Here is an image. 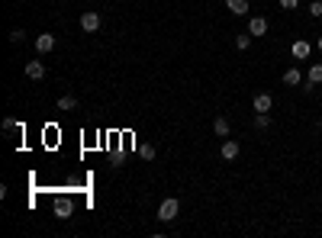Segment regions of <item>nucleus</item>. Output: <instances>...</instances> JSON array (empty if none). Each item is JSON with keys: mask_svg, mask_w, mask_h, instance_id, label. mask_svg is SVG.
<instances>
[{"mask_svg": "<svg viewBox=\"0 0 322 238\" xmlns=\"http://www.w3.org/2000/svg\"><path fill=\"white\" fill-rule=\"evenodd\" d=\"M177 213H181V203H177L174 196H171V200H164L161 206H158V219H161V222H174Z\"/></svg>", "mask_w": 322, "mask_h": 238, "instance_id": "1", "label": "nucleus"}, {"mask_svg": "<svg viewBox=\"0 0 322 238\" xmlns=\"http://www.w3.org/2000/svg\"><path fill=\"white\" fill-rule=\"evenodd\" d=\"M100 23H104V19H100V13H97V10H87L84 16H81V29H84V32H97V29H100Z\"/></svg>", "mask_w": 322, "mask_h": 238, "instance_id": "2", "label": "nucleus"}, {"mask_svg": "<svg viewBox=\"0 0 322 238\" xmlns=\"http://www.w3.org/2000/svg\"><path fill=\"white\" fill-rule=\"evenodd\" d=\"M238 152H242V148H238V142H235V139H225V142H222V148H219L222 161H235V158H238Z\"/></svg>", "mask_w": 322, "mask_h": 238, "instance_id": "3", "label": "nucleus"}, {"mask_svg": "<svg viewBox=\"0 0 322 238\" xmlns=\"http://www.w3.org/2000/svg\"><path fill=\"white\" fill-rule=\"evenodd\" d=\"M52 49H55V36H52V32H42V36L36 39V52H39V55H45V52H52Z\"/></svg>", "mask_w": 322, "mask_h": 238, "instance_id": "4", "label": "nucleus"}, {"mask_svg": "<svg viewBox=\"0 0 322 238\" xmlns=\"http://www.w3.org/2000/svg\"><path fill=\"white\" fill-rule=\"evenodd\" d=\"M26 78L42 80L45 78V65H42V61H29V65H26Z\"/></svg>", "mask_w": 322, "mask_h": 238, "instance_id": "5", "label": "nucleus"}, {"mask_svg": "<svg viewBox=\"0 0 322 238\" xmlns=\"http://www.w3.org/2000/svg\"><path fill=\"white\" fill-rule=\"evenodd\" d=\"M248 32H251V36H264V32H268V19H264V16H251Z\"/></svg>", "mask_w": 322, "mask_h": 238, "instance_id": "6", "label": "nucleus"}, {"mask_svg": "<svg viewBox=\"0 0 322 238\" xmlns=\"http://www.w3.org/2000/svg\"><path fill=\"white\" fill-rule=\"evenodd\" d=\"M284 84H287V87H300V84H303V74H300V68H287V71H284Z\"/></svg>", "mask_w": 322, "mask_h": 238, "instance_id": "7", "label": "nucleus"}, {"mask_svg": "<svg viewBox=\"0 0 322 238\" xmlns=\"http://www.w3.org/2000/svg\"><path fill=\"white\" fill-rule=\"evenodd\" d=\"M271 93H255V113H271Z\"/></svg>", "mask_w": 322, "mask_h": 238, "instance_id": "8", "label": "nucleus"}, {"mask_svg": "<svg viewBox=\"0 0 322 238\" xmlns=\"http://www.w3.org/2000/svg\"><path fill=\"white\" fill-rule=\"evenodd\" d=\"M293 58H310V52H313V45L306 42V39H300V42H293Z\"/></svg>", "mask_w": 322, "mask_h": 238, "instance_id": "9", "label": "nucleus"}, {"mask_svg": "<svg viewBox=\"0 0 322 238\" xmlns=\"http://www.w3.org/2000/svg\"><path fill=\"white\" fill-rule=\"evenodd\" d=\"M225 6H229L235 16H245V13H248V0H225Z\"/></svg>", "mask_w": 322, "mask_h": 238, "instance_id": "10", "label": "nucleus"}, {"mask_svg": "<svg viewBox=\"0 0 322 238\" xmlns=\"http://www.w3.org/2000/svg\"><path fill=\"white\" fill-rule=\"evenodd\" d=\"M213 132H216V135H222V139H229V119H225V116H216Z\"/></svg>", "mask_w": 322, "mask_h": 238, "instance_id": "11", "label": "nucleus"}, {"mask_svg": "<svg viewBox=\"0 0 322 238\" xmlns=\"http://www.w3.org/2000/svg\"><path fill=\"white\" fill-rule=\"evenodd\" d=\"M58 110H78V97H71V93L58 97Z\"/></svg>", "mask_w": 322, "mask_h": 238, "instance_id": "12", "label": "nucleus"}, {"mask_svg": "<svg viewBox=\"0 0 322 238\" xmlns=\"http://www.w3.org/2000/svg\"><path fill=\"white\" fill-rule=\"evenodd\" d=\"M55 216H58V219H68V216H71V203L58 200V203H55Z\"/></svg>", "mask_w": 322, "mask_h": 238, "instance_id": "13", "label": "nucleus"}, {"mask_svg": "<svg viewBox=\"0 0 322 238\" xmlns=\"http://www.w3.org/2000/svg\"><path fill=\"white\" fill-rule=\"evenodd\" d=\"M251 39H255V36H251V32H245V36H235V49H248V45H251Z\"/></svg>", "mask_w": 322, "mask_h": 238, "instance_id": "14", "label": "nucleus"}, {"mask_svg": "<svg viewBox=\"0 0 322 238\" xmlns=\"http://www.w3.org/2000/svg\"><path fill=\"white\" fill-rule=\"evenodd\" d=\"M310 84H322V65L310 68Z\"/></svg>", "mask_w": 322, "mask_h": 238, "instance_id": "15", "label": "nucleus"}, {"mask_svg": "<svg viewBox=\"0 0 322 238\" xmlns=\"http://www.w3.org/2000/svg\"><path fill=\"white\" fill-rule=\"evenodd\" d=\"M3 132H23V126L16 119H3Z\"/></svg>", "mask_w": 322, "mask_h": 238, "instance_id": "16", "label": "nucleus"}, {"mask_svg": "<svg viewBox=\"0 0 322 238\" xmlns=\"http://www.w3.org/2000/svg\"><path fill=\"white\" fill-rule=\"evenodd\" d=\"M139 155H142V158H145V161H152V158H155V155H158V152H155V145H142V148H139Z\"/></svg>", "mask_w": 322, "mask_h": 238, "instance_id": "17", "label": "nucleus"}, {"mask_svg": "<svg viewBox=\"0 0 322 238\" xmlns=\"http://www.w3.org/2000/svg\"><path fill=\"white\" fill-rule=\"evenodd\" d=\"M255 126L258 129H268L271 126V116H268V113H258V116H255Z\"/></svg>", "mask_w": 322, "mask_h": 238, "instance_id": "18", "label": "nucleus"}, {"mask_svg": "<svg viewBox=\"0 0 322 238\" xmlns=\"http://www.w3.org/2000/svg\"><path fill=\"white\" fill-rule=\"evenodd\" d=\"M310 16H322V0H313L310 3Z\"/></svg>", "mask_w": 322, "mask_h": 238, "instance_id": "19", "label": "nucleus"}, {"mask_svg": "<svg viewBox=\"0 0 322 238\" xmlns=\"http://www.w3.org/2000/svg\"><path fill=\"white\" fill-rule=\"evenodd\" d=\"M23 39H26L23 29H13V32H10V42H23Z\"/></svg>", "mask_w": 322, "mask_h": 238, "instance_id": "20", "label": "nucleus"}, {"mask_svg": "<svg viewBox=\"0 0 322 238\" xmlns=\"http://www.w3.org/2000/svg\"><path fill=\"white\" fill-rule=\"evenodd\" d=\"M297 3H300V0H280V6H284V10H297Z\"/></svg>", "mask_w": 322, "mask_h": 238, "instance_id": "21", "label": "nucleus"}, {"mask_svg": "<svg viewBox=\"0 0 322 238\" xmlns=\"http://www.w3.org/2000/svg\"><path fill=\"white\" fill-rule=\"evenodd\" d=\"M316 49H319V52H322V36H319V39H316Z\"/></svg>", "mask_w": 322, "mask_h": 238, "instance_id": "22", "label": "nucleus"}, {"mask_svg": "<svg viewBox=\"0 0 322 238\" xmlns=\"http://www.w3.org/2000/svg\"><path fill=\"white\" fill-rule=\"evenodd\" d=\"M319 129H322V119H319Z\"/></svg>", "mask_w": 322, "mask_h": 238, "instance_id": "23", "label": "nucleus"}]
</instances>
